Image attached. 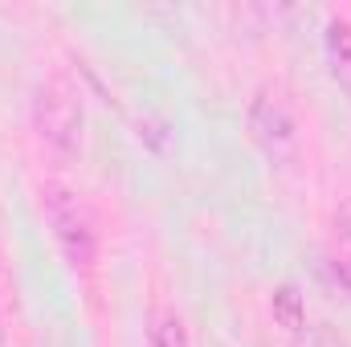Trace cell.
Masks as SVG:
<instances>
[{"label": "cell", "mask_w": 351, "mask_h": 347, "mask_svg": "<svg viewBox=\"0 0 351 347\" xmlns=\"http://www.w3.org/2000/svg\"><path fill=\"white\" fill-rule=\"evenodd\" d=\"M29 123H33V135L45 152H53L58 160H74L82 147V127H86L82 90L62 70L45 74L29 98Z\"/></svg>", "instance_id": "obj_1"}, {"label": "cell", "mask_w": 351, "mask_h": 347, "mask_svg": "<svg viewBox=\"0 0 351 347\" xmlns=\"http://www.w3.org/2000/svg\"><path fill=\"white\" fill-rule=\"evenodd\" d=\"M41 208L49 221V233L62 250V258L74 270H94L98 261V225L90 217L86 200L78 188H70L66 180H41Z\"/></svg>", "instance_id": "obj_2"}, {"label": "cell", "mask_w": 351, "mask_h": 347, "mask_svg": "<svg viewBox=\"0 0 351 347\" xmlns=\"http://www.w3.org/2000/svg\"><path fill=\"white\" fill-rule=\"evenodd\" d=\"M250 139L262 147L269 160H290L298 147V115L282 82H262L245 106Z\"/></svg>", "instance_id": "obj_3"}, {"label": "cell", "mask_w": 351, "mask_h": 347, "mask_svg": "<svg viewBox=\"0 0 351 347\" xmlns=\"http://www.w3.org/2000/svg\"><path fill=\"white\" fill-rule=\"evenodd\" d=\"M323 53H327L331 78L351 90V21L348 16H339V12L327 16V25H323Z\"/></svg>", "instance_id": "obj_4"}, {"label": "cell", "mask_w": 351, "mask_h": 347, "mask_svg": "<svg viewBox=\"0 0 351 347\" xmlns=\"http://www.w3.org/2000/svg\"><path fill=\"white\" fill-rule=\"evenodd\" d=\"M147 347H192L188 323H184V315L176 307H168V302L152 307V315H147Z\"/></svg>", "instance_id": "obj_5"}, {"label": "cell", "mask_w": 351, "mask_h": 347, "mask_svg": "<svg viewBox=\"0 0 351 347\" xmlns=\"http://www.w3.org/2000/svg\"><path fill=\"white\" fill-rule=\"evenodd\" d=\"M269 311H274V319H278L286 331H294V335L306 327V302H302V294H298L294 282H282V286L269 294Z\"/></svg>", "instance_id": "obj_6"}, {"label": "cell", "mask_w": 351, "mask_h": 347, "mask_svg": "<svg viewBox=\"0 0 351 347\" xmlns=\"http://www.w3.org/2000/svg\"><path fill=\"white\" fill-rule=\"evenodd\" d=\"M319 278H323V286H327L331 294H343V298H351V261L343 258V254L327 250V254L319 258Z\"/></svg>", "instance_id": "obj_7"}, {"label": "cell", "mask_w": 351, "mask_h": 347, "mask_svg": "<svg viewBox=\"0 0 351 347\" xmlns=\"http://www.w3.org/2000/svg\"><path fill=\"white\" fill-rule=\"evenodd\" d=\"M335 254H343L351 261V200L335 208Z\"/></svg>", "instance_id": "obj_8"}, {"label": "cell", "mask_w": 351, "mask_h": 347, "mask_svg": "<svg viewBox=\"0 0 351 347\" xmlns=\"http://www.w3.org/2000/svg\"><path fill=\"white\" fill-rule=\"evenodd\" d=\"M0 347H4V319H0Z\"/></svg>", "instance_id": "obj_9"}]
</instances>
